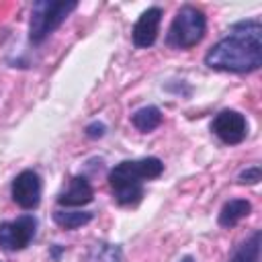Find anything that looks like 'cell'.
I'll use <instances>...</instances> for the list:
<instances>
[{
    "mask_svg": "<svg viewBox=\"0 0 262 262\" xmlns=\"http://www.w3.org/2000/svg\"><path fill=\"white\" fill-rule=\"evenodd\" d=\"M76 8H78L76 0H68V2L39 0V2H35L31 8L29 39L33 43H43Z\"/></svg>",
    "mask_w": 262,
    "mask_h": 262,
    "instance_id": "cell-3",
    "label": "cell"
},
{
    "mask_svg": "<svg viewBox=\"0 0 262 262\" xmlns=\"http://www.w3.org/2000/svg\"><path fill=\"white\" fill-rule=\"evenodd\" d=\"M131 123L135 129L147 133L162 125V111L158 106H143L131 115Z\"/></svg>",
    "mask_w": 262,
    "mask_h": 262,
    "instance_id": "cell-13",
    "label": "cell"
},
{
    "mask_svg": "<svg viewBox=\"0 0 262 262\" xmlns=\"http://www.w3.org/2000/svg\"><path fill=\"white\" fill-rule=\"evenodd\" d=\"M211 131L227 145H237L246 139L248 135V123L246 117L237 111H221L215 115L211 123Z\"/></svg>",
    "mask_w": 262,
    "mask_h": 262,
    "instance_id": "cell-6",
    "label": "cell"
},
{
    "mask_svg": "<svg viewBox=\"0 0 262 262\" xmlns=\"http://www.w3.org/2000/svg\"><path fill=\"white\" fill-rule=\"evenodd\" d=\"M37 231V219L33 215H20L12 221L0 223V248L6 252L25 250Z\"/></svg>",
    "mask_w": 262,
    "mask_h": 262,
    "instance_id": "cell-5",
    "label": "cell"
},
{
    "mask_svg": "<svg viewBox=\"0 0 262 262\" xmlns=\"http://www.w3.org/2000/svg\"><path fill=\"white\" fill-rule=\"evenodd\" d=\"M211 70L246 74L262 66V25L258 20H239L229 35L217 41L205 55Z\"/></svg>",
    "mask_w": 262,
    "mask_h": 262,
    "instance_id": "cell-1",
    "label": "cell"
},
{
    "mask_svg": "<svg viewBox=\"0 0 262 262\" xmlns=\"http://www.w3.org/2000/svg\"><path fill=\"white\" fill-rule=\"evenodd\" d=\"M104 131H106V127L102 125V123H90L88 127H86V135L88 137H92V139H96V137H102L104 135Z\"/></svg>",
    "mask_w": 262,
    "mask_h": 262,
    "instance_id": "cell-16",
    "label": "cell"
},
{
    "mask_svg": "<svg viewBox=\"0 0 262 262\" xmlns=\"http://www.w3.org/2000/svg\"><path fill=\"white\" fill-rule=\"evenodd\" d=\"M205 31H207V18L203 10L186 4L176 12L168 29L166 43L174 49H190L196 43H201V39L205 37Z\"/></svg>",
    "mask_w": 262,
    "mask_h": 262,
    "instance_id": "cell-4",
    "label": "cell"
},
{
    "mask_svg": "<svg viewBox=\"0 0 262 262\" xmlns=\"http://www.w3.org/2000/svg\"><path fill=\"white\" fill-rule=\"evenodd\" d=\"M12 201L20 209H35L41 201V178L35 170H23L20 174L14 176L12 186H10Z\"/></svg>",
    "mask_w": 262,
    "mask_h": 262,
    "instance_id": "cell-7",
    "label": "cell"
},
{
    "mask_svg": "<svg viewBox=\"0 0 262 262\" xmlns=\"http://www.w3.org/2000/svg\"><path fill=\"white\" fill-rule=\"evenodd\" d=\"M262 178V172H260V166H252V168H246L239 172L237 176V182L239 184H258Z\"/></svg>",
    "mask_w": 262,
    "mask_h": 262,
    "instance_id": "cell-15",
    "label": "cell"
},
{
    "mask_svg": "<svg viewBox=\"0 0 262 262\" xmlns=\"http://www.w3.org/2000/svg\"><path fill=\"white\" fill-rule=\"evenodd\" d=\"M160 23H162V8L160 6H151V8L143 10L139 14V18L135 20L133 31H131L133 45L135 47H151L158 39Z\"/></svg>",
    "mask_w": 262,
    "mask_h": 262,
    "instance_id": "cell-8",
    "label": "cell"
},
{
    "mask_svg": "<svg viewBox=\"0 0 262 262\" xmlns=\"http://www.w3.org/2000/svg\"><path fill=\"white\" fill-rule=\"evenodd\" d=\"M164 172V164L158 158L125 160L108 172V184L113 196L123 207H133L143 196V182L154 180Z\"/></svg>",
    "mask_w": 262,
    "mask_h": 262,
    "instance_id": "cell-2",
    "label": "cell"
},
{
    "mask_svg": "<svg viewBox=\"0 0 262 262\" xmlns=\"http://www.w3.org/2000/svg\"><path fill=\"white\" fill-rule=\"evenodd\" d=\"M180 262H194V258H192V256H184Z\"/></svg>",
    "mask_w": 262,
    "mask_h": 262,
    "instance_id": "cell-17",
    "label": "cell"
},
{
    "mask_svg": "<svg viewBox=\"0 0 262 262\" xmlns=\"http://www.w3.org/2000/svg\"><path fill=\"white\" fill-rule=\"evenodd\" d=\"M229 262H260V231H254L246 242H242L233 250Z\"/></svg>",
    "mask_w": 262,
    "mask_h": 262,
    "instance_id": "cell-12",
    "label": "cell"
},
{
    "mask_svg": "<svg viewBox=\"0 0 262 262\" xmlns=\"http://www.w3.org/2000/svg\"><path fill=\"white\" fill-rule=\"evenodd\" d=\"M92 213L90 211H68V209H57L53 213V221L63 227V229H78L86 223L92 221Z\"/></svg>",
    "mask_w": 262,
    "mask_h": 262,
    "instance_id": "cell-14",
    "label": "cell"
},
{
    "mask_svg": "<svg viewBox=\"0 0 262 262\" xmlns=\"http://www.w3.org/2000/svg\"><path fill=\"white\" fill-rule=\"evenodd\" d=\"M84 262H121V248L108 242H96L88 248Z\"/></svg>",
    "mask_w": 262,
    "mask_h": 262,
    "instance_id": "cell-11",
    "label": "cell"
},
{
    "mask_svg": "<svg viewBox=\"0 0 262 262\" xmlns=\"http://www.w3.org/2000/svg\"><path fill=\"white\" fill-rule=\"evenodd\" d=\"M250 211H252L250 201H246V199H231L219 211V225L221 227H233L244 217H248Z\"/></svg>",
    "mask_w": 262,
    "mask_h": 262,
    "instance_id": "cell-10",
    "label": "cell"
},
{
    "mask_svg": "<svg viewBox=\"0 0 262 262\" xmlns=\"http://www.w3.org/2000/svg\"><path fill=\"white\" fill-rule=\"evenodd\" d=\"M92 199H94V190H92V184L88 182V178L86 176H74L70 180L68 188L59 192L57 203L61 207H82V205L92 203Z\"/></svg>",
    "mask_w": 262,
    "mask_h": 262,
    "instance_id": "cell-9",
    "label": "cell"
}]
</instances>
